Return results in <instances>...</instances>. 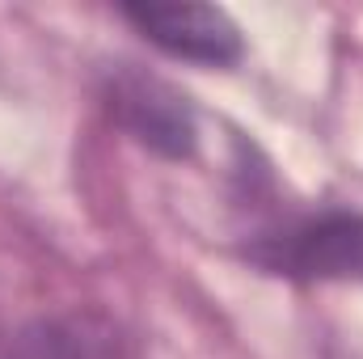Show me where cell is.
<instances>
[{
    "instance_id": "1",
    "label": "cell",
    "mask_w": 363,
    "mask_h": 359,
    "mask_svg": "<svg viewBox=\"0 0 363 359\" xmlns=\"http://www.w3.org/2000/svg\"><path fill=\"white\" fill-rule=\"evenodd\" d=\"M254 258L291 279H363V216L325 211L267 237Z\"/></svg>"
},
{
    "instance_id": "2",
    "label": "cell",
    "mask_w": 363,
    "mask_h": 359,
    "mask_svg": "<svg viewBox=\"0 0 363 359\" xmlns=\"http://www.w3.org/2000/svg\"><path fill=\"white\" fill-rule=\"evenodd\" d=\"M123 17L165 55L203 64V68H228L241 60V30L233 17L216 4H123Z\"/></svg>"
},
{
    "instance_id": "3",
    "label": "cell",
    "mask_w": 363,
    "mask_h": 359,
    "mask_svg": "<svg viewBox=\"0 0 363 359\" xmlns=\"http://www.w3.org/2000/svg\"><path fill=\"white\" fill-rule=\"evenodd\" d=\"M110 110L118 114V123L148 144L161 157H190L194 148V114L186 106V97L152 81L140 72H123L110 89Z\"/></svg>"
},
{
    "instance_id": "4",
    "label": "cell",
    "mask_w": 363,
    "mask_h": 359,
    "mask_svg": "<svg viewBox=\"0 0 363 359\" xmlns=\"http://www.w3.org/2000/svg\"><path fill=\"white\" fill-rule=\"evenodd\" d=\"M30 347L34 359H110L106 338H93L85 326H47Z\"/></svg>"
}]
</instances>
